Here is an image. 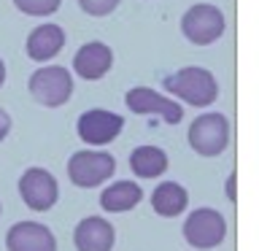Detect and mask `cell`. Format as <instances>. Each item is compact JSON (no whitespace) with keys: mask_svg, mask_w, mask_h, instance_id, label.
Here are the masks:
<instances>
[{"mask_svg":"<svg viewBox=\"0 0 259 251\" xmlns=\"http://www.w3.org/2000/svg\"><path fill=\"white\" fill-rule=\"evenodd\" d=\"M165 89L178 100H186L197 108H205L219 97V84L213 73L208 68H200V65H189V68H181L173 76H167Z\"/></svg>","mask_w":259,"mask_h":251,"instance_id":"6da1fadb","label":"cell"},{"mask_svg":"<svg viewBox=\"0 0 259 251\" xmlns=\"http://www.w3.org/2000/svg\"><path fill=\"white\" fill-rule=\"evenodd\" d=\"M30 95L46 108H60L73 95V76L62 65H44L30 76Z\"/></svg>","mask_w":259,"mask_h":251,"instance_id":"7a4b0ae2","label":"cell"},{"mask_svg":"<svg viewBox=\"0 0 259 251\" xmlns=\"http://www.w3.org/2000/svg\"><path fill=\"white\" fill-rule=\"evenodd\" d=\"M113 170H116V159L108 151H100V149L76 151L68 162L70 181L81 186V189H92V186L105 184L113 176Z\"/></svg>","mask_w":259,"mask_h":251,"instance_id":"3957f363","label":"cell"},{"mask_svg":"<svg viewBox=\"0 0 259 251\" xmlns=\"http://www.w3.org/2000/svg\"><path fill=\"white\" fill-rule=\"evenodd\" d=\"M186 138H189V146L200 157H216L230 143V121H227L224 113H216V111L202 113V116L192 121Z\"/></svg>","mask_w":259,"mask_h":251,"instance_id":"277c9868","label":"cell"},{"mask_svg":"<svg viewBox=\"0 0 259 251\" xmlns=\"http://www.w3.org/2000/svg\"><path fill=\"white\" fill-rule=\"evenodd\" d=\"M224 14L210 3H197L184 14L181 19V32L186 35V40H192L194 46H208L216 44L224 35Z\"/></svg>","mask_w":259,"mask_h":251,"instance_id":"5b68a950","label":"cell"},{"mask_svg":"<svg viewBox=\"0 0 259 251\" xmlns=\"http://www.w3.org/2000/svg\"><path fill=\"white\" fill-rule=\"evenodd\" d=\"M227 235V222L216 208H194L184 222V238L192 248H216Z\"/></svg>","mask_w":259,"mask_h":251,"instance_id":"8992f818","label":"cell"},{"mask_svg":"<svg viewBox=\"0 0 259 251\" xmlns=\"http://www.w3.org/2000/svg\"><path fill=\"white\" fill-rule=\"evenodd\" d=\"M19 194L30 211H49L60 197V186L46 168H27L19 178Z\"/></svg>","mask_w":259,"mask_h":251,"instance_id":"52a82bcc","label":"cell"},{"mask_svg":"<svg viewBox=\"0 0 259 251\" xmlns=\"http://www.w3.org/2000/svg\"><path fill=\"white\" fill-rule=\"evenodd\" d=\"M124 103L133 113H143V116H162L167 124H178L184 119V108L181 103L176 100H167L165 95L154 92L149 87H133L130 92L124 95Z\"/></svg>","mask_w":259,"mask_h":251,"instance_id":"ba28073f","label":"cell"},{"mask_svg":"<svg viewBox=\"0 0 259 251\" xmlns=\"http://www.w3.org/2000/svg\"><path fill=\"white\" fill-rule=\"evenodd\" d=\"M124 127V119L113 111H105V108H92V111H84L78 116V138L89 146H105L111 143L113 138L121 133Z\"/></svg>","mask_w":259,"mask_h":251,"instance_id":"9c48e42d","label":"cell"},{"mask_svg":"<svg viewBox=\"0 0 259 251\" xmlns=\"http://www.w3.org/2000/svg\"><path fill=\"white\" fill-rule=\"evenodd\" d=\"M8 251H57V238L40 222H16L6 235Z\"/></svg>","mask_w":259,"mask_h":251,"instance_id":"30bf717a","label":"cell"},{"mask_svg":"<svg viewBox=\"0 0 259 251\" xmlns=\"http://www.w3.org/2000/svg\"><path fill=\"white\" fill-rule=\"evenodd\" d=\"M73 243H76L78 251H111L113 243H116V230L108 219L87 216L73 230Z\"/></svg>","mask_w":259,"mask_h":251,"instance_id":"8fae6325","label":"cell"},{"mask_svg":"<svg viewBox=\"0 0 259 251\" xmlns=\"http://www.w3.org/2000/svg\"><path fill=\"white\" fill-rule=\"evenodd\" d=\"M111 65H113V52H111V46L103 44V40H89V44H84L76 52V57H73V70L87 81L103 78L105 73L111 70Z\"/></svg>","mask_w":259,"mask_h":251,"instance_id":"7c38bea8","label":"cell"},{"mask_svg":"<svg viewBox=\"0 0 259 251\" xmlns=\"http://www.w3.org/2000/svg\"><path fill=\"white\" fill-rule=\"evenodd\" d=\"M62 46H65V30L60 24H52V22L38 24L27 35V57L35 62H46L52 57H57Z\"/></svg>","mask_w":259,"mask_h":251,"instance_id":"4fadbf2b","label":"cell"},{"mask_svg":"<svg viewBox=\"0 0 259 251\" xmlns=\"http://www.w3.org/2000/svg\"><path fill=\"white\" fill-rule=\"evenodd\" d=\"M141 200H143V192L135 181H116L103 189L100 208L105 214H124V211H133Z\"/></svg>","mask_w":259,"mask_h":251,"instance_id":"5bb4252c","label":"cell"},{"mask_svg":"<svg viewBox=\"0 0 259 251\" xmlns=\"http://www.w3.org/2000/svg\"><path fill=\"white\" fill-rule=\"evenodd\" d=\"M186 205H189V194H186V189L176 181H162L151 194V208L157 211L159 216L173 219L178 214H184Z\"/></svg>","mask_w":259,"mask_h":251,"instance_id":"9a60e30c","label":"cell"},{"mask_svg":"<svg viewBox=\"0 0 259 251\" xmlns=\"http://www.w3.org/2000/svg\"><path fill=\"white\" fill-rule=\"evenodd\" d=\"M130 168L138 178H157L167 170V154L159 146H138L130 154Z\"/></svg>","mask_w":259,"mask_h":251,"instance_id":"2e32d148","label":"cell"},{"mask_svg":"<svg viewBox=\"0 0 259 251\" xmlns=\"http://www.w3.org/2000/svg\"><path fill=\"white\" fill-rule=\"evenodd\" d=\"M62 0H14V6L27 16H49L60 8Z\"/></svg>","mask_w":259,"mask_h":251,"instance_id":"e0dca14e","label":"cell"},{"mask_svg":"<svg viewBox=\"0 0 259 251\" xmlns=\"http://www.w3.org/2000/svg\"><path fill=\"white\" fill-rule=\"evenodd\" d=\"M78 6L89 16H108L119 6V0H78Z\"/></svg>","mask_w":259,"mask_h":251,"instance_id":"ac0fdd59","label":"cell"},{"mask_svg":"<svg viewBox=\"0 0 259 251\" xmlns=\"http://www.w3.org/2000/svg\"><path fill=\"white\" fill-rule=\"evenodd\" d=\"M8 133H11V116H8V113L0 108V141H3Z\"/></svg>","mask_w":259,"mask_h":251,"instance_id":"d6986e66","label":"cell"},{"mask_svg":"<svg viewBox=\"0 0 259 251\" xmlns=\"http://www.w3.org/2000/svg\"><path fill=\"white\" fill-rule=\"evenodd\" d=\"M232 184H235V176H230V181H227V194H230V200L235 197V192H232Z\"/></svg>","mask_w":259,"mask_h":251,"instance_id":"ffe728a7","label":"cell"},{"mask_svg":"<svg viewBox=\"0 0 259 251\" xmlns=\"http://www.w3.org/2000/svg\"><path fill=\"white\" fill-rule=\"evenodd\" d=\"M6 84V65H3V60H0V87Z\"/></svg>","mask_w":259,"mask_h":251,"instance_id":"44dd1931","label":"cell"},{"mask_svg":"<svg viewBox=\"0 0 259 251\" xmlns=\"http://www.w3.org/2000/svg\"><path fill=\"white\" fill-rule=\"evenodd\" d=\"M0 211H3V208H0Z\"/></svg>","mask_w":259,"mask_h":251,"instance_id":"7402d4cb","label":"cell"}]
</instances>
